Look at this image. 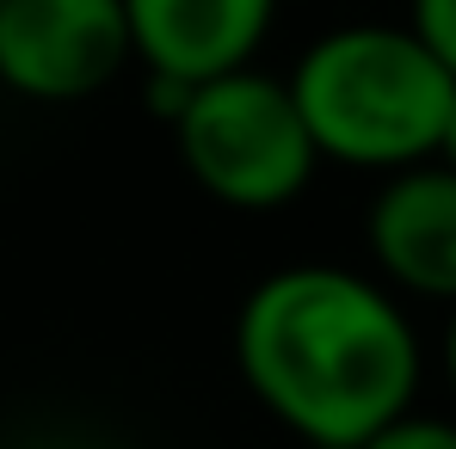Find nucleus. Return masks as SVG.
Wrapping results in <instances>:
<instances>
[{"label": "nucleus", "instance_id": "obj_4", "mask_svg": "<svg viewBox=\"0 0 456 449\" xmlns=\"http://www.w3.org/2000/svg\"><path fill=\"white\" fill-rule=\"evenodd\" d=\"M124 68V0H0V86L12 99L80 105Z\"/></svg>", "mask_w": 456, "mask_h": 449}, {"label": "nucleus", "instance_id": "obj_2", "mask_svg": "<svg viewBox=\"0 0 456 449\" xmlns=\"http://www.w3.org/2000/svg\"><path fill=\"white\" fill-rule=\"evenodd\" d=\"M284 86L303 111L321 166L377 179L438 154V130L456 99V80L407 31V19H352L321 31L284 75Z\"/></svg>", "mask_w": 456, "mask_h": 449}, {"label": "nucleus", "instance_id": "obj_7", "mask_svg": "<svg viewBox=\"0 0 456 449\" xmlns=\"http://www.w3.org/2000/svg\"><path fill=\"white\" fill-rule=\"evenodd\" d=\"M358 449H456V413H419V406H407L401 419H388L382 431H370Z\"/></svg>", "mask_w": 456, "mask_h": 449}, {"label": "nucleus", "instance_id": "obj_3", "mask_svg": "<svg viewBox=\"0 0 456 449\" xmlns=\"http://www.w3.org/2000/svg\"><path fill=\"white\" fill-rule=\"evenodd\" d=\"M167 130L185 179L210 204L240 216L290 210L321 172V154L308 142L284 75H265L259 62L198 80Z\"/></svg>", "mask_w": 456, "mask_h": 449}, {"label": "nucleus", "instance_id": "obj_8", "mask_svg": "<svg viewBox=\"0 0 456 449\" xmlns=\"http://www.w3.org/2000/svg\"><path fill=\"white\" fill-rule=\"evenodd\" d=\"M407 31L438 56V68L456 80V0H407Z\"/></svg>", "mask_w": 456, "mask_h": 449}, {"label": "nucleus", "instance_id": "obj_1", "mask_svg": "<svg viewBox=\"0 0 456 449\" xmlns=\"http://www.w3.org/2000/svg\"><path fill=\"white\" fill-rule=\"evenodd\" d=\"M240 388L308 449H358L419 406L426 345L377 271L303 259L265 271L228 333Z\"/></svg>", "mask_w": 456, "mask_h": 449}, {"label": "nucleus", "instance_id": "obj_10", "mask_svg": "<svg viewBox=\"0 0 456 449\" xmlns=\"http://www.w3.org/2000/svg\"><path fill=\"white\" fill-rule=\"evenodd\" d=\"M432 160H444L456 172V99H451V111H444V130H438V154H432Z\"/></svg>", "mask_w": 456, "mask_h": 449}, {"label": "nucleus", "instance_id": "obj_5", "mask_svg": "<svg viewBox=\"0 0 456 449\" xmlns=\"http://www.w3.org/2000/svg\"><path fill=\"white\" fill-rule=\"evenodd\" d=\"M364 246L377 277L401 301H456V172L444 160H419L382 172L364 210Z\"/></svg>", "mask_w": 456, "mask_h": 449}, {"label": "nucleus", "instance_id": "obj_9", "mask_svg": "<svg viewBox=\"0 0 456 449\" xmlns=\"http://www.w3.org/2000/svg\"><path fill=\"white\" fill-rule=\"evenodd\" d=\"M438 370H444V394H451V413H456V301L444 308V339H438Z\"/></svg>", "mask_w": 456, "mask_h": 449}, {"label": "nucleus", "instance_id": "obj_6", "mask_svg": "<svg viewBox=\"0 0 456 449\" xmlns=\"http://www.w3.org/2000/svg\"><path fill=\"white\" fill-rule=\"evenodd\" d=\"M130 62L154 80H216L253 68L278 25V0H124Z\"/></svg>", "mask_w": 456, "mask_h": 449}]
</instances>
